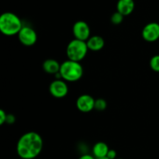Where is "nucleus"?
Returning <instances> with one entry per match:
<instances>
[{"mask_svg":"<svg viewBox=\"0 0 159 159\" xmlns=\"http://www.w3.org/2000/svg\"><path fill=\"white\" fill-rule=\"evenodd\" d=\"M43 146V139L39 134L27 132L22 135L17 142V155L22 159H34L40 155Z\"/></svg>","mask_w":159,"mask_h":159,"instance_id":"1","label":"nucleus"},{"mask_svg":"<svg viewBox=\"0 0 159 159\" xmlns=\"http://www.w3.org/2000/svg\"><path fill=\"white\" fill-rule=\"evenodd\" d=\"M96 99L88 94H83L79 96L76 101V107L82 113H89L94 110Z\"/></svg>","mask_w":159,"mask_h":159,"instance_id":"8","label":"nucleus"},{"mask_svg":"<svg viewBox=\"0 0 159 159\" xmlns=\"http://www.w3.org/2000/svg\"><path fill=\"white\" fill-rule=\"evenodd\" d=\"M60 74L61 79L67 82H76L83 75V68L80 62L71 60L65 61L61 64Z\"/></svg>","mask_w":159,"mask_h":159,"instance_id":"3","label":"nucleus"},{"mask_svg":"<svg viewBox=\"0 0 159 159\" xmlns=\"http://www.w3.org/2000/svg\"><path fill=\"white\" fill-rule=\"evenodd\" d=\"M16 121V118L14 115L12 114H7V118H6V123L8 124H14Z\"/></svg>","mask_w":159,"mask_h":159,"instance_id":"19","label":"nucleus"},{"mask_svg":"<svg viewBox=\"0 0 159 159\" xmlns=\"http://www.w3.org/2000/svg\"><path fill=\"white\" fill-rule=\"evenodd\" d=\"M79 159H96L94 156L90 155H83L80 157Z\"/></svg>","mask_w":159,"mask_h":159,"instance_id":"20","label":"nucleus"},{"mask_svg":"<svg viewBox=\"0 0 159 159\" xmlns=\"http://www.w3.org/2000/svg\"><path fill=\"white\" fill-rule=\"evenodd\" d=\"M116 159H123V158H116Z\"/></svg>","mask_w":159,"mask_h":159,"instance_id":"22","label":"nucleus"},{"mask_svg":"<svg viewBox=\"0 0 159 159\" xmlns=\"http://www.w3.org/2000/svg\"><path fill=\"white\" fill-rule=\"evenodd\" d=\"M61 65L54 59H47L43 63V69L48 74L55 75L60 71Z\"/></svg>","mask_w":159,"mask_h":159,"instance_id":"12","label":"nucleus"},{"mask_svg":"<svg viewBox=\"0 0 159 159\" xmlns=\"http://www.w3.org/2000/svg\"><path fill=\"white\" fill-rule=\"evenodd\" d=\"M109 147L106 143L99 141V142L96 143L93 148V156L96 158H102L107 155L109 152Z\"/></svg>","mask_w":159,"mask_h":159,"instance_id":"13","label":"nucleus"},{"mask_svg":"<svg viewBox=\"0 0 159 159\" xmlns=\"http://www.w3.org/2000/svg\"><path fill=\"white\" fill-rule=\"evenodd\" d=\"M116 155H117V153L115 150L113 149H110L107 153V157H108L110 159H116Z\"/></svg>","mask_w":159,"mask_h":159,"instance_id":"18","label":"nucleus"},{"mask_svg":"<svg viewBox=\"0 0 159 159\" xmlns=\"http://www.w3.org/2000/svg\"><path fill=\"white\" fill-rule=\"evenodd\" d=\"M107 101L103 99H97L95 101L94 109L97 111H103L107 108Z\"/></svg>","mask_w":159,"mask_h":159,"instance_id":"15","label":"nucleus"},{"mask_svg":"<svg viewBox=\"0 0 159 159\" xmlns=\"http://www.w3.org/2000/svg\"><path fill=\"white\" fill-rule=\"evenodd\" d=\"M72 33L75 38L86 41L90 37V28L88 23L82 20L75 23L72 27Z\"/></svg>","mask_w":159,"mask_h":159,"instance_id":"6","label":"nucleus"},{"mask_svg":"<svg viewBox=\"0 0 159 159\" xmlns=\"http://www.w3.org/2000/svg\"><path fill=\"white\" fill-rule=\"evenodd\" d=\"M23 27L21 20L11 12H6L0 16V31L6 36L18 34Z\"/></svg>","mask_w":159,"mask_h":159,"instance_id":"2","label":"nucleus"},{"mask_svg":"<svg viewBox=\"0 0 159 159\" xmlns=\"http://www.w3.org/2000/svg\"><path fill=\"white\" fill-rule=\"evenodd\" d=\"M134 9V0H118L116 4V10L125 16L130 15Z\"/></svg>","mask_w":159,"mask_h":159,"instance_id":"10","label":"nucleus"},{"mask_svg":"<svg viewBox=\"0 0 159 159\" xmlns=\"http://www.w3.org/2000/svg\"><path fill=\"white\" fill-rule=\"evenodd\" d=\"M49 91L51 96L55 98H64L68 93V87L66 82L61 79L53 81L49 86Z\"/></svg>","mask_w":159,"mask_h":159,"instance_id":"7","label":"nucleus"},{"mask_svg":"<svg viewBox=\"0 0 159 159\" xmlns=\"http://www.w3.org/2000/svg\"><path fill=\"white\" fill-rule=\"evenodd\" d=\"M87 46H88L89 50L92 51H99L103 48L105 45V41L103 38L100 36L95 35L90 37L88 40H86Z\"/></svg>","mask_w":159,"mask_h":159,"instance_id":"11","label":"nucleus"},{"mask_svg":"<svg viewBox=\"0 0 159 159\" xmlns=\"http://www.w3.org/2000/svg\"><path fill=\"white\" fill-rule=\"evenodd\" d=\"M7 118V113L3 110H0V125H2L6 123Z\"/></svg>","mask_w":159,"mask_h":159,"instance_id":"17","label":"nucleus"},{"mask_svg":"<svg viewBox=\"0 0 159 159\" xmlns=\"http://www.w3.org/2000/svg\"><path fill=\"white\" fill-rule=\"evenodd\" d=\"M18 35L19 40L24 46H33L37 40V34L36 31L30 26H25L22 27Z\"/></svg>","mask_w":159,"mask_h":159,"instance_id":"5","label":"nucleus"},{"mask_svg":"<svg viewBox=\"0 0 159 159\" xmlns=\"http://www.w3.org/2000/svg\"><path fill=\"white\" fill-rule=\"evenodd\" d=\"M150 67L153 71L159 72V54L153 56L150 60Z\"/></svg>","mask_w":159,"mask_h":159,"instance_id":"16","label":"nucleus"},{"mask_svg":"<svg viewBox=\"0 0 159 159\" xmlns=\"http://www.w3.org/2000/svg\"><path fill=\"white\" fill-rule=\"evenodd\" d=\"M142 37L148 42H155L159 39V23H149L143 28Z\"/></svg>","mask_w":159,"mask_h":159,"instance_id":"9","label":"nucleus"},{"mask_svg":"<svg viewBox=\"0 0 159 159\" xmlns=\"http://www.w3.org/2000/svg\"><path fill=\"white\" fill-rule=\"evenodd\" d=\"M96 159H110L108 158V157H102V158H96Z\"/></svg>","mask_w":159,"mask_h":159,"instance_id":"21","label":"nucleus"},{"mask_svg":"<svg viewBox=\"0 0 159 159\" xmlns=\"http://www.w3.org/2000/svg\"><path fill=\"white\" fill-rule=\"evenodd\" d=\"M88 51L86 41L75 38L68 43L66 48V54L69 60L80 62L85 58Z\"/></svg>","mask_w":159,"mask_h":159,"instance_id":"4","label":"nucleus"},{"mask_svg":"<svg viewBox=\"0 0 159 159\" xmlns=\"http://www.w3.org/2000/svg\"><path fill=\"white\" fill-rule=\"evenodd\" d=\"M124 16L123 14H121L120 12L116 11L115 12L113 15L111 16V18H110V20H111L112 23L114 25H119L124 20Z\"/></svg>","mask_w":159,"mask_h":159,"instance_id":"14","label":"nucleus"}]
</instances>
